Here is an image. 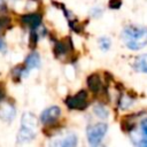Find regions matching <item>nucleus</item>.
I'll return each mask as SVG.
<instances>
[{
	"label": "nucleus",
	"instance_id": "1",
	"mask_svg": "<svg viewBox=\"0 0 147 147\" xmlns=\"http://www.w3.org/2000/svg\"><path fill=\"white\" fill-rule=\"evenodd\" d=\"M122 39L130 49L138 51L147 45V28L127 26L123 30Z\"/></svg>",
	"mask_w": 147,
	"mask_h": 147
},
{
	"label": "nucleus",
	"instance_id": "2",
	"mask_svg": "<svg viewBox=\"0 0 147 147\" xmlns=\"http://www.w3.org/2000/svg\"><path fill=\"white\" fill-rule=\"evenodd\" d=\"M38 130V119L31 113H24L21 119V129L17 133V141L20 144L31 141Z\"/></svg>",
	"mask_w": 147,
	"mask_h": 147
},
{
	"label": "nucleus",
	"instance_id": "3",
	"mask_svg": "<svg viewBox=\"0 0 147 147\" xmlns=\"http://www.w3.org/2000/svg\"><path fill=\"white\" fill-rule=\"evenodd\" d=\"M107 124L106 123H96V124H92L87 127V140L90 142V145L92 146H98L100 145V142L102 141L106 132H107Z\"/></svg>",
	"mask_w": 147,
	"mask_h": 147
},
{
	"label": "nucleus",
	"instance_id": "4",
	"mask_svg": "<svg viewBox=\"0 0 147 147\" xmlns=\"http://www.w3.org/2000/svg\"><path fill=\"white\" fill-rule=\"evenodd\" d=\"M67 106L70 109H78V110H83L87 107V93L86 91H80L77 94L69 96L65 101Z\"/></svg>",
	"mask_w": 147,
	"mask_h": 147
},
{
	"label": "nucleus",
	"instance_id": "5",
	"mask_svg": "<svg viewBox=\"0 0 147 147\" xmlns=\"http://www.w3.org/2000/svg\"><path fill=\"white\" fill-rule=\"evenodd\" d=\"M61 115V109L57 106H52L47 109H45L41 115H40V121L44 124H52L55 121H57V118Z\"/></svg>",
	"mask_w": 147,
	"mask_h": 147
},
{
	"label": "nucleus",
	"instance_id": "6",
	"mask_svg": "<svg viewBox=\"0 0 147 147\" xmlns=\"http://www.w3.org/2000/svg\"><path fill=\"white\" fill-rule=\"evenodd\" d=\"M39 67H40V57H39L38 53H31L25 60L24 69H22V71H21V77H25L30 70L37 69Z\"/></svg>",
	"mask_w": 147,
	"mask_h": 147
},
{
	"label": "nucleus",
	"instance_id": "7",
	"mask_svg": "<svg viewBox=\"0 0 147 147\" xmlns=\"http://www.w3.org/2000/svg\"><path fill=\"white\" fill-rule=\"evenodd\" d=\"M51 145L56 147H74L77 145V137L74 133H68L59 139L53 140Z\"/></svg>",
	"mask_w": 147,
	"mask_h": 147
},
{
	"label": "nucleus",
	"instance_id": "8",
	"mask_svg": "<svg viewBox=\"0 0 147 147\" xmlns=\"http://www.w3.org/2000/svg\"><path fill=\"white\" fill-rule=\"evenodd\" d=\"M15 115H16V111H15V108H14L13 105H10L8 102L1 103V106H0V118L2 121L10 122L11 119H14Z\"/></svg>",
	"mask_w": 147,
	"mask_h": 147
},
{
	"label": "nucleus",
	"instance_id": "9",
	"mask_svg": "<svg viewBox=\"0 0 147 147\" xmlns=\"http://www.w3.org/2000/svg\"><path fill=\"white\" fill-rule=\"evenodd\" d=\"M87 85L88 88L94 93H100L102 91V82L96 74H92L87 77Z\"/></svg>",
	"mask_w": 147,
	"mask_h": 147
},
{
	"label": "nucleus",
	"instance_id": "10",
	"mask_svg": "<svg viewBox=\"0 0 147 147\" xmlns=\"http://www.w3.org/2000/svg\"><path fill=\"white\" fill-rule=\"evenodd\" d=\"M22 22H23L25 25H28V26H30V28H32V29L34 30L37 26L40 25L41 16H40L39 14H29V15H24V16H22Z\"/></svg>",
	"mask_w": 147,
	"mask_h": 147
},
{
	"label": "nucleus",
	"instance_id": "11",
	"mask_svg": "<svg viewBox=\"0 0 147 147\" xmlns=\"http://www.w3.org/2000/svg\"><path fill=\"white\" fill-rule=\"evenodd\" d=\"M70 48H71V47H70V45H69V40H68V39L61 40L60 42H57V44L55 45V47H54V53H55V55H57V56H59V55H63V54L68 53Z\"/></svg>",
	"mask_w": 147,
	"mask_h": 147
},
{
	"label": "nucleus",
	"instance_id": "12",
	"mask_svg": "<svg viewBox=\"0 0 147 147\" xmlns=\"http://www.w3.org/2000/svg\"><path fill=\"white\" fill-rule=\"evenodd\" d=\"M136 68L141 71V72H146L147 74V54L140 55L137 60H136Z\"/></svg>",
	"mask_w": 147,
	"mask_h": 147
},
{
	"label": "nucleus",
	"instance_id": "13",
	"mask_svg": "<svg viewBox=\"0 0 147 147\" xmlns=\"http://www.w3.org/2000/svg\"><path fill=\"white\" fill-rule=\"evenodd\" d=\"M94 114H95L96 116H99L100 118H107L108 115H109L108 110H107L102 105H96V106H94Z\"/></svg>",
	"mask_w": 147,
	"mask_h": 147
},
{
	"label": "nucleus",
	"instance_id": "14",
	"mask_svg": "<svg viewBox=\"0 0 147 147\" xmlns=\"http://www.w3.org/2000/svg\"><path fill=\"white\" fill-rule=\"evenodd\" d=\"M133 142L138 146H142V147H147V136L144 134V137L141 134H133V138H132Z\"/></svg>",
	"mask_w": 147,
	"mask_h": 147
},
{
	"label": "nucleus",
	"instance_id": "15",
	"mask_svg": "<svg viewBox=\"0 0 147 147\" xmlns=\"http://www.w3.org/2000/svg\"><path fill=\"white\" fill-rule=\"evenodd\" d=\"M99 45L102 51H108L110 48V39L108 37H101L99 39Z\"/></svg>",
	"mask_w": 147,
	"mask_h": 147
},
{
	"label": "nucleus",
	"instance_id": "16",
	"mask_svg": "<svg viewBox=\"0 0 147 147\" xmlns=\"http://www.w3.org/2000/svg\"><path fill=\"white\" fill-rule=\"evenodd\" d=\"M132 103H133V100H132V99H130V98L126 96V95L122 96V99H121V108H122V109L129 108Z\"/></svg>",
	"mask_w": 147,
	"mask_h": 147
},
{
	"label": "nucleus",
	"instance_id": "17",
	"mask_svg": "<svg viewBox=\"0 0 147 147\" xmlns=\"http://www.w3.org/2000/svg\"><path fill=\"white\" fill-rule=\"evenodd\" d=\"M109 7L113 9H117L121 7V0H110L109 2Z\"/></svg>",
	"mask_w": 147,
	"mask_h": 147
},
{
	"label": "nucleus",
	"instance_id": "18",
	"mask_svg": "<svg viewBox=\"0 0 147 147\" xmlns=\"http://www.w3.org/2000/svg\"><path fill=\"white\" fill-rule=\"evenodd\" d=\"M140 126H141V132H142V134L147 136V118H145V119L141 121Z\"/></svg>",
	"mask_w": 147,
	"mask_h": 147
},
{
	"label": "nucleus",
	"instance_id": "19",
	"mask_svg": "<svg viewBox=\"0 0 147 147\" xmlns=\"http://www.w3.org/2000/svg\"><path fill=\"white\" fill-rule=\"evenodd\" d=\"M91 13H92V16H94V17H99V16H101L102 10H101L100 8H93Z\"/></svg>",
	"mask_w": 147,
	"mask_h": 147
},
{
	"label": "nucleus",
	"instance_id": "20",
	"mask_svg": "<svg viewBox=\"0 0 147 147\" xmlns=\"http://www.w3.org/2000/svg\"><path fill=\"white\" fill-rule=\"evenodd\" d=\"M7 51V47H6V42L2 40V39H0V52L1 53H5Z\"/></svg>",
	"mask_w": 147,
	"mask_h": 147
},
{
	"label": "nucleus",
	"instance_id": "21",
	"mask_svg": "<svg viewBox=\"0 0 147 147\" xmlns=\"http://www.w3.org/2000/svg\"><path fill=\"white\" fill-rule=\"evenodd\" d=\"M3 96V90H2V86L0 85V99Z\"/></svg>",
	"mask_w": 147,
	"mask_h": 147
},
{
	"label": "nucleus",
	"instance_id": "22",
	"mask_svg": "<svg viewBox=\"0 0 147 147\" xmlns=\"http://www.w3.org/2000/svg\"><path fill=\"white\" fill-rule=\"evenodd\" d=\"M5 5V0H0V8H2Z\"/></svg>",
	"mask_w": 147,
	"mask_h": 147
}]
</instances>
